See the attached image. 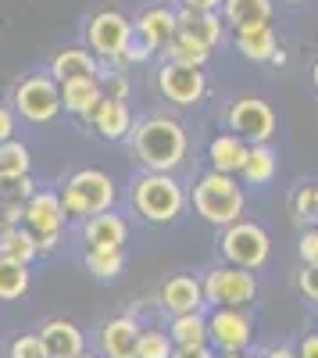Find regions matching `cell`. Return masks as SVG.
Wrapping results in <instances>:
<instances>
[{
    "mask_svg": "<svg viewBox=\"0 0 318 358\" xmlns=\"http://www.w3.org/2000/svg\"><path fill=\"white\" fill-rule=\"evenodd\" d=\"M172 358H215V355L208 351V344H190V348H176Z\"/></svg>",
    "mask_w": 318,
    "mask_h": 358,
    "instance_id": "cell-37",
    "label": "cell"
},
{
    "mask_svg": "<svg viewBox=\"0 0 318 358\" xmlns=\"http://www.w3.org/2000/svg\"><path fill=\"white\" fill-rule=\"evenodd\" d=\"M257 294V280L243 265H218L204 280V301L215 308H247Z\"/></svg>",
    "mask_w": 318,
    "mask_h": 358,
    "instance_id": "cell-5",
    "label": "cell"
},
{
    "mask_svg": "<svg viewBox=\"0 0 318 358\" xmlns=\"http://www.w3.org/2000/svg\"><path fill=\"white\" fill-rule=\"evenodd\" d=\"M0 176H4V183H22V179L29 176V151H25V143H18V140L0 143Z\"/></svg>",
    "mask_w": 318,
    "mask_h": 358,
    "instance_id": "cell-29",
    "label": "cell"
},
{
    "mask_svg": "<svg viewBox=\"0 0 318 358\" xmlns=\"http://www.w3.org/2000/svg\"><path fill=\"white\" fill-rule=\"evenodd\" d=\"M229 126L250 143H268L275 133V111L262 97H240L229 111Z\"/></svg>",
    "mask_w": 318,
    "mask_h": 358,
    "instance_id": "cell-10",
    "label": "cell"
},
{
    "mask_svg": "<svg viewBox=\"0 0 318 358\" xmlns=\"http://www.w3.org/2000/svg\"><path fill=\"white\" fill-rule=\"evenodd\" d=\"M301 258L318 265V229H308V233L301 236Z\"/></svg>",
    "mask_w": 318,
    "mask_h": 358,
    "instance_id": "cell-36",
    "label": "cell"
},
{
    "mask_svg": "<svg viewBox=\"0 0 318 358\" xmlns=\"http://www.w3.org/2000/svg\"><path fill=\"white\" fill-rule=\"evenodd\" d=\"M126 233L129 229L119 215L100 212V215H93L90 222H86V244H90V251H122Z\"/></svg>",
    "mask_w": 318,
    "mask_h": 358,
    "instance_id": "cell-20",
    "label": "cell"
},
{
    "mask_svg": "<svg viewBox=\"0 0 318 358\" xmlns=\"http://www.w3.org/2000/svg\"><path fill=\"white\" fill-rule=\"evenodd\" d=\"M86 43H90V50L97 57L119 62L132 43V22L119 11H97L90 18V25H86Z\"/></svg>",
    "mask_w": 318,
    "mask_h": 358,
    "instance_id": "cell-6",
    "label": "cell"
},
{
    "mask_svg": "<svg viewBox=\"0 0 318 358\" xmlns=\"http://www.w3.org/2000/svg\"><path fill=\"white\" fill-rule=\"evenodd\" d=\"M158 86L161 94L172 101V104H197L200 97H204L208 90V79L204 72H200L197 65H183V62H165L161 72H158Z\"/></svg>",
    "mask_w": 318,
    "mask_h": 358,
    "instance_id": "cell-9",
    "label": "cell"
},
{
    "mask_svg": "<svg viewBox=\"0 0 318 358\" xmlns=\"http://www.w3.org/2000/svg\"><path fill=\"white\" fill-rule=\"evenodd\" d=\"M172 344H176V348L208 344V319H200L197 312L176 315V319H172Z\"/></svg>",
    "mask_w": 318,
    "mask_h": 358,
    "instance_id": "cell-28",
    "label": "cell"
},
{
    "mask_svg": "<svg viewBox=\"0 0 318 358\" xmlns=\"http://www.w3.org/2000/svg\"><path fill=\"white\" fill-rule=\"evenodd\" d=\"M25 290H29L25 262H15L8 255H0V301H18Z\"/></svg>",
    "mask_w": 318,
    "mask_h": 358,
    "instance_id": "cell-25",
    "label": "cell"
},
{
    "mask_svg": "<svg viewBox=\"0 0 318 358\" xmlns=\"http://www.w3.org/2000/svg\"><path fill=\"white\" fill-rule=\"evenodd\" d=\"M0 255H8V258H15V262H33L36 255H40V244H36V233L33 229H22V226H15V229H8L4 236H0Z\"/></svg>",
    "mask_w": 318,
    "mask_h": 358,
    "instance_id": "cell-27",
    "label": "cell"
},
{
    "mask_svg": "<svg viewBox=\"0 0 318 358\" xmlns=\"http://www.w3.org/2000/svg\"><path fill=\"white\" fill-rule=\"evenodd\" d=\"M86 268L97 280H114L122 273V251H90L86 255Z\"/></svg>",
    "mask_w": 318,
    "mask_h": 358,
    "instance_id": "cell-31",
    "label": "cell"
},
{
    "mask_svg": "<svg viewBox=\"0 0 318 358\" xmlns=\"http://www.w3.org/2000/svg\"><path fill=\"white\" fill-rule=\"evenodd\" d=\"M61 204L68 215H100L114 204V183L111 176L97 172V169H82L75 172L68 183H65V194H61Z\"/></svg>",
    "mask_w": 318,
    "mask_h": 358,
    "instance_id": "cell-4",
    "label": "cell"
},
{
    "mask_svg": "<svg viewBox=\"0 0 318 358\" xmlns=\"http://www.w3.org/2000/svg\"><path fill=\"white\" fill-rule=\"evenodd\" d=\"M40 337L50 358H79L82 355V330L68 319H50L40 326Z\"/></svg>",
    "mask_w": 318,
    "mask_h": 358,
    "instance_id": "cell-17",
    "label": "cell"
},
{
    "mask_svg": "<svg viewBox=\"0 0 318 358\" xmlns=\"http://www.w3.org/2000/svg\"><path fill=\"white\" fill-rule=\"evenodd\" d=\"M11 133H15V118H11L8 108H0V143H8Z\"/></svg>",
    "mask_w": 318,
    "mask_h": 358,
    "instance_id": "cell-39",
    "label": "cell"
},
{
    "mask_svg": "<svg viewBox=\"0 0 318 358\" xmlns=\"http://www.w3.org/2000/svg\"><path fill=\"white\" fill-rule=\"evenodd\" d=\"M90 118H93V126H97V133L104 140H122L129 133V108H126V101L104 97Z\"/></svg>",
    "mask_w": 318,
    "mask_h": 358,
    "instance_id": "cell-24",
    "label": "cell"
},
{
    "mask_svg": "<svg viewBox=\"0 0 318 358\" xmlns=\"http://www.w3.org/2000/svg\"><path fill=\"white\" fill-rule=\"evenodd\" d=\"M275 47H279V43H275V29H272V22L236 29V50L247 57V62H275V57H279Z\"/></svg>",
    "mask_w": 318,
    "mask_h": 358,
    "instance_id": "cell-18",
    "label": "cell"
},
{
    "mask_svg": "<svg viewBox=\"0 0 318 358\" xmlns=\"http://www.w3.org/2000/svg\"><path fill=\"white\" fill-rule=\"evenodd\" d=\"M301 358H318V334H308L304 341H301V351H297Z\"/></svg>",
    "mask_w": 318,
    "mask_h": 358,
    "instance_id": "cell-41",
    "label": "cell"
},
{
    "mask_svg": "<svg viewBox=\"0 0 318 358\" xmlns=\"http://www.w3.org/2000/svg\"><path fill=\"white\" fill-rule=\"evenodd\" d=\"M272 11H275L272 0H222V18L233 29L272 22Z\"/></svg>",
    "mask_w": 318,
    "mask_h": 358,
    "instance_id": "cell-22",
    "label": "cell"
},
{
    "mask_svg": "<svg viewBox=\"0 0 318 358\" xmlns=\"http://www.w3.org/2000/svg\"><path fill=\"white\" fill-rule=\"evenodd\" d=\"M193 204L211 226H233L243 215V190L229 172H208L193 190Z\"/></svg>",
    "mask_w": 318,
    "mask_h": 358,
    "instance_id": "cell-2",
    "label": "cell"
},
{
    "mask_svg": "<svg viewBox=\"0 0 318 358\" xmlns=\"http://www.w3.org/2000/svg\"><path fill=\"white\" fill-rule=\"evenodd\" d=\"M136 344H139V326L129 315L107 319L100 326V348L107 358H136Z\"/></svg>",
    "mask_w": 318,
    "mask_h": 358,
    "instance_id": "cell-14",
    "label": "cell"
},
{
    "mask_svg": "<svg viewBox=\"0 0 318 358\" xmlns=\"http://www.w3.org/2000/svg\"><path fill=\"white\" fill-rule=\"evenodd\" d=\"M136 358H172V337L165 334H139V344H136Z\"/></svg>",
    "mask_w": 318,
    "mask_h": 358,
    "instance_id": "cell-32",
    "label": "cell"
},
{
    "mask_svg": "<svg viewBox=\"0 0 318 358\" xmlns=\"http://www.w3.org/2000/svg\"><path fill=\"white\" fill-rule=\"evenodd\" d=\"M294 215L301 222H315L318 219V187H301L294 197Z\"/></svg>",
    "mask_w": 318,
    "mask_h": 358,
    "instance_id": "cell-33",
    "label": "cell"
},
{
    "mask_svg": "<svg viewBox=\"0 0 318 358\" xmlns=\"http://www.w3.org/2000/svg\"><path fill=\"white\" fill-rule=\"evenodd\" d=\"M165 57L168 62H183V65H197V69H204L208 65V57H211V50H204V47H197V43H190V40H183V36H176L168 47H165Z\"/></svg>",
    "mask_w": 318,
    "mask_h": 358,
    "instance_id": "cell-30",
    "label": "cell"
},
{
    "mask_svg": "<svg viewBox=\"0 0 318 358\" xmlns=\"http://www.w3.org/2000/svg\"><path fill=\"white\" fill-rule=\"evenodd\" d=\"M222 358H240V351H222Z\"/></svg>",
    "mask_w": 318,
    "mask_h": 358,
    "instance_id": "cell-45",
    "label": "cell"
},
{
    "mask_svg": "<svg viewBox=\"0 0 318 358\" xmlns=\"http://www.w3.org/2000/svg\"><path fill=\"white\" fill-rule=\"evenodd\" d=\"M176 36H183V40H190L197 47H204V50H215V43L222 40V18L215 11H190V8H183Z\"/></svg>",
    "mask_w": 318,
    "mask_h": 358,
    "instance_id": "cell-13",
    "label": "cell"
},
{
    "mask_svg": "<svg viewBox=\"0 0 318 358\" xmlns=\"http://www.w3.org/2000/svg\"><path fill=\"white\" fill-rule=\"evenodd\" d=\"M126 94H129V86H126V79H122V76H114V79L107 83V94H104V97H114V101H126Z\"/></svg>",
    "mask_w": 318,
    "mask_h": 358,
    "instance_id": "cell-40",
    "label": "cell"
},
{
    "mask_svg": "<svg viewBox=\"0 0 318 358\" xmlns=\"http://www.w3.org/2000/svg\"><path fill=\"white\" fill-rule=\"evenodd\" d=\"M186 155V133L172 118H147L136 129V158L151 172H172Z\"/></svg>",
    "mask_w": 318,
    "mask_h": 358,
    "instance_id": "cell-1",
    "label": "cell"
},
{
    "mask_svg": "<svg viewBox=\"0 0 318 358\" xmlns=\"http://www.w3.org/2000/svg\"><path fill=\"white\" fill-rule=\"evenodd\" d=\"M100 101H104V86L97 76H79L61 83V108H68L72 115H93Z\"/></svg>",
    "mask_w": 318,
    "mask_h": 358,
    "instance_id": "cell-16",
    "label": "cell"
},
{
    "mask_svg": "<svg viewBox=\"0 0 318 358\" xmlns=\"http://www.w3.org/2000/svg\"><path fill=\"white\" fill-rule=\"evenodd\" d=\"M183 201L186 197L179 183L168 172H151V176L136 179V187H132V204L147 222H172L183 212Z\"/></svg>",
    "mask_w": 318,
    "mask_h": 358,
    "instance_id": "cell-3",
    "label": "cell"
},
{
    "mask_svg": "<svg viewBox=\"0 0 318 358\" xmlns=\"http://www.w3.org/2000/svg\"><path fill=\"white\" fill-rule=\"evenodd\" d=\"M65 219H68V212H65L61 197H54V194H36L33 201L25 204V222H29V229H33L36 236L61 233Z\"/></svg>",
    "mask_w": 318,
    "mask_h": 358,
    "instance_id": "cell-15",
    "label": "cell"
},
{
    "mask_svg": "<svg viewBox=\"0 0 318 358\" xmlns=\"http://www.w3.org/2000/svg\"><path fill=\"white\" fill-rule=\"evenodd\" d=\"M15 108L29 122H50L61 111V86L54 76H29L15 86Z\"/></svg>",
    "mask_w": 318,
    "mask_h": 358,
    "instance_id": "cell-7",
    "label": "cell"
},
{
    "mask_svg": "<svg viewBox=\"0 0 318 358\" xmlns=\"http://www.w3.org/2000/svg\"><path fill=\"white\" fill-rule=\"evenodd\" d=\"M50 76L57 83L79 79V76H97V54L93 50H82V47H68V50H61L50 62Z\"/></svg>",
    "mask_w": 318,
    "mask_h": 358,
    "instance_id": "cell-23",
    "label": "cell"
},
{
    "mask_svg": "<svg viewBox=\"0 0 318 358\" xmlns=\"http://www.w3.org/2000/svg\"><path fill=\"white\" fill-rule=\"evenodd\" d=\"M183 8H190V11H215L222 0H179Z\"/></svg>",
    "mask_w": 318,
    "mask_h": 358,
    "instance_id": "cell-42",
    "label": "cell"
},
{
    "mask_svg": "<svg viewBox=\"0 0 318 358\" xmlns=\"http://www.w3.org/2000/svg\"><path fill=\"white\" fill-rule=\"evenodd\" d=\"M161 305L172 312V315H186V312H197L204 305V283H197L193 276H172L161 290Z\"/></svg>",
    "mask_w": 318,
    "mask_h": 358,
    "instance_id": "cell-19",
    "label": "cell"
},
{
    "mask_svg": "<svg viewBox=\"0 0 318 358\" xmlns=\"http://www.w3.org/2000/svg\"><path fill=\"white\" fill-rule=\"evenodd\" d=\"M215 172H243L247 158H250V143L240 136V133H229V136H215L211 140V151H208Z\"/></svg>",
    "mask_w": 318,
    "mask_h": 358,
    "instance_id": "cell-21",
    "label": "cell"
},
{
    "mask_svg": "<svg viewBox=\"0 0 318 358\" xmlns=\"http://www.w3.org/2000/svg\"><path fill=\"white\" fill-rule=\"evenodd\" d=\"M79 358H93V355H79Z\"/></svg>",
    "mask_w": 318,
    "mask_h": 358,
    "instance_id": "cell-48",
    "label": "cell"
},
{
    "mask_svg": "<svg viewBox=\"0 0 318 358\" xmlns=\"http://www.w3.org/2000/svg\"><path fill=\"white\" fill-rule=\"evenodd\" d=\"M0 190H4V176H0Z\"/></svg>",
    "mask_w": 318,
    "mask_h": 358,
    "instance_id": "cell-47",
    "label": "cell"
},
{
    "mask_svg": "<svg viewBox=\"0 0 318 358\" xmlns=\"http://www.w3.org/2000/svg\"><path fill=\"white\" fill-rule=\"evenodd\" d=\"M297 287H301V294L308 297V301H318V265L315 262H304L301 276H297Z\"/></svg>",
    "mask_w": 318,
    "mask_h": 358,
    "instance_id": "cell-35",
    "label": "cell"
},
{
    "mask_svg": "<svg viewBox=\"0 0 318 358\" xmlns=\"http://www.w3.org/2000/svg\"><path fill=\"white\" fill-rule=\"evenodd\" d=\"M311 79H315V90H318V62H315V69H311Z\"/></svg>",
    "mask_w": 318,
    "mask_h": 358,
    "instance_id": "cell-44",
    "label": "cell"
},
{
    "mask_svg": "<svg viewBox=\"0 0 318 358\" xmlns=\"http://www.w3.org/2000/svg\"><path fill=\"white\" fill-rule=\"evenodd\" d=\"M15 222H18V208H15V204L0 208V236H4L8 229H15Z\"/></svg>",
    "mask_w": 318,
    "mask_h": 358,
    "instance_id": "cell-38",
    "label": "cell"
},
{
    "mask_svg": "<svg viewBox=\"0 0 318 358\" xmlns=\"http://www.w3.org/2000/svg\"><path fill=\"white\" fill-rule=\"evenodd\" d=\"M176 33H179V11H172L165 4L147 8L139 15V22H136V36L151 50H165L172 40H176Z\"/></svg>",
    "mask_w": 318,
    "mask_h": 358,
    "instance_id": "cell-12",
    "label": "cell"
},
{
    "mask_svg": "<svg viewBox=\"0 0 318 358\" xmlns=\"http://www.w3.org/2000/svg\"><path fill=\"white\" fill-rule=\"evenodd\" d=\"M218 244H222V251H225L229 262L243 265V268H257V265H265V258H268V233L262 226H254V222H233V226H225Z\"/></svg>",
    "mask_w": 318,
    "mask_h": 358,
    "instance_id": "cell-8",
    "label": "cell"
},
{
    "mask_svg": "<svg viewBox=\"0 0 318 358\" xmlns=\"http://www.w3.org/2000/svg\"><path fill=\"white\" fill-rule=\"evenodd\" d=\"M279 4H304V0H279Z\"/></svg>",
    "mask_w": 318,
    "mask_h": 358,
    "instance_id": "cell-46",
    "label": "cell"
},
{
    "mask_svg": "<svg viewBox=\"0 0 318 358\" xmlns=\"http://www.w3.org/2000/svg\"><path fill=\"white\" fill-rule=\"evenodd\" d=\"M275 176V151L268 143H250V158L243 165V179L250 187H265Z\"/></svg>",
    "mask_w": 318,
    "mask_h": 358,
    "instance_id": "cell-26",
    "label": "cell"
},
{
    "mask_svg": "<svg viewBox=\"0 0 318 358\" xmlns=\"http://www.w3.org/2000/svg\"><path fill=\"white\" fill-rule=\"evenodd\" d=\"M265 358H301L297 351H290V348H275V351H268Z\"/></svg>",
    "mask_w": 318,
    "mask_h": 358,
    "instance_id": "cell-43",
    "label": "cell"
},
{
    "mask_svg": "<svg viewBox=\"0 0 318 358\" xmlns=\"http://www.w3.org/2000/svg\"><path fill=\"white\" fill-rule=\"evenodd\" d=\"M250 315L243 308H215V315L208 319V337L222 348V351H243L250 344Z\"/></svg>",
    "mask_w": 318,
    "mask_h": 358,
    "instance_id": "cell-11",
    "label": "cell"
},
{
    "mask_svg": "<svg viewBox=\"0 0 318 358\" xmlns=\"http://www.w3.org/2000/svg\"><path fill=\"white\" fill-rule=\"evenodd\" d=\"M11 358H50V355H47V344L40 334H25L11 344Z\"/></svg>",
    "mask_w": 318,
    "mask_h": 358,
    "instance_id": "cell-34",
    "label": "cell"
}]
</instances>
